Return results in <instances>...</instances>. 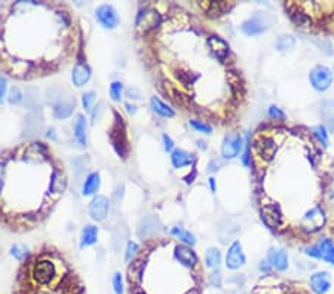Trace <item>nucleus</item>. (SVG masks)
<instances>
[{
	"label": "nucleus",
	"instance_id": "nucleus-11",
	"mask_svg": "<svg viewBox=\"0 0 334 294\" xmlns=\"http://www.w3.org/2000/svg\"><path fill=\"white\" fill-rule=\"evenodd\" d=\"M306 253L312 257H318V259H322L334 264V244L331 242V239H327V238L322 239L317 247L309 248Z\"/></svg>",
	"mask_w": 334,
	"mask_h": 294
},
{
	"label": "nucleus",
	"instance_id": "nucleus-32",
	"mask_svg": "<svg viewBox=\"0 0 334 294\" xmlns=\"http://www.w3.org/2000/svg\"><path fill=\"white\" fill-rule=\"evenodd\" d=\"M112 285H113V291L115 294H123L125 293V287H123V278L120 272H115L112 275Z\"/></svg>",
	"mask_w": 334,
	"mask_h": 294
},
{
	"label": "nucleus",
	"instance_id": "nucleus-23",
	"mask_svg": "<svg viewBox=\"0 0 334 294\" xmlns=\"http://www.w3.org/2000/svg\"><path fill=\"white\" fill-rule=\"evenodd\" d=\"M97 241H98V228L94 225H86L81 232V248L97 244Z\"/></svg>",
	"mask_w": 334,
	"mask_h": 294
},
{
	"label": "nucleus",
	"instance_id": "nucleus-37",
	"mask_svg": "<svg viewBox=\"0 0 334 294\" xmlns=\"http://www.w3.org/2000/svg\"><path fill=\"white\" fill-rule=\"evenodd\" d=\"M290 16H291V19H293L296 24H299V26H307V24L311 22L309 18L304 15V14H301V12H291Z\"/></svg>",
	"mask_w": 334,
	"mask_h": 294
},
{
	"label": "nucleus",
	"instance_id": "nucleus-27",
	"mask_svg": "<svg viewBox=\"0 0 334 294\" xmlns=\"http://www.w3.org/2000/svg\"><path fill=\"white\" fill-rule=\"evenodd\" d=\"M171 235L172 236H175V238H178L182 242H184L186 245H195L196 242V239H195V235L193 233H190V232H187V230H184V229L178 228V226H174V228H171Z\"/></svg>",
	"mask_w": 334,
	"mask_h": 294
},
{
	"label": "nucleus",
	"instance_id": "nucleus-30",
	"mask_svg": "<svg viewBox=\"0 0 334 294\" xmlns=\"http://www.w3.org/2000/svg\"><path fill=\"white\" fill-rule=\"evenodd\" d=\"M276 48L279 51H290V49L294 48V37L291 34H284V36H279L278 40H276Z\"/></svg>",
	"mask_w": 334,
	"mask_h": 294
},
{
	"label": "nucleus",
	"instance_id": "nucleus-43",
	"mask_svg": "<svg viewBox=\"0 0 334 294\" xmlns=\"http://www.w3.org/2000/svg\"><path fill=\"white\" fill-rule=\"evenodd\" d=\"M126 95L130 98H135L137 100V98H140V92L137 89H131L130 88V89H126Z\"/></svg>",
	"mask_w": 334,
	"mask_h": 294
},
{
	"label": "nucleus",
	"instance_id": "nucleus-26",
	"mask_svg": "<svg viewBox=\"0 0 334 294\" xmlns=\"http://www.w3.org/2000/svg\"><path fill=\"white\" fill-rule=\"evenodd\" d=\"M150 107L155 113H158L159 116H162V117H172L174 116V110L158 97L150 98Z\"/></svg>",
	"mask_w": 334,
	"mask_h": 294
},
{
	"label": "nucleus",
	"instance_id": "nucleus-5",
	"mask_svg": "<svg viewBox=\"0 0 334 294\" xmlns=\"http://www.w3.org/2000/svg\"><path fill=\"white\" fill-rule=\"evenodd\" d=\"M252 294H311L299 288L297 285L288 284H275V282H263L260 284Z\"/></svg>",
	"mask_w": 334,
	"mask_h": 294
},
{
	"label": "nucleus",
	"instance_id": "nucleus-45",
	"mask_svg": "<svg viewBox=\"0 0 334 294\" xmlns=\"http://www.w3.org/2000/svg\"><path fill=\"white\" fill-rule=\"evenodd\" d=\"M270 267H272V266H270L269 261H262V263H260V269H262L263 272H270Z\"/></svg>",
	"mask_w": 334,
	"mask_h": 294
},
{
	"label": "nucleus",
	"instance_id": "nucleus-21",
	"mask_svg": "<svg viewBox=\"0 0 334 294\" xmlns=\"http://www.w3.org/2000/svg\"><path fill=\"white\" fill-rule=\"evenodd\" d=\"M255 150L262 155V158L265 159H272L275 156V152H276V146L275 143L267 138V137H262L259 140H255Z\"/></svg>",
	"mask_w": 334,
	"mask_h": 294
},
{
	"label": "nucleus",
	"instance_id": "nucleus-36",
	"mask_svg": "<svg viewBox=\"0 0 334 294\" xmlns=\"http://www.w3.org/2000/svg\"><path fill=\"white\" fill-rule=\"evenodd\" d=\"M314 135L322 143V146H327V144H328V135H327L324 127H315V128H314Z\"/></svg>",
	"mask_w": 334,
	"mask_h": 294
},
{
	"label": "nucleus",
	"instance_id": "nucleus-13",
	"mask_svg": "<svg viewBox=\"0 0 334 294\" xmlns=\"http://www.w3.org/2000/svg\"><path fill=\"white\" fill-rule=\"evenodd\" d=\"M91 79V68L86 63H76L71 71V82L76 88H82Z\"/></svg>",
	"mask_w": 334,
	"mask_h": 294
},
{
	"label": "nucleus",
	"instance_id": "nucleus-7",
	"mask_svg": "<svg viewBox=\"0 0 334 294\" xmlns=\"http://www.w3.org/2000/svg\"><path fill=\"white\" fill-rule=\"evenodd\" d=\"M324 223H325V214L319 207H315L304 214V217L301 218L300 226L304 232H317L324 226Z\"/></svg>",
	"mask_w": 334,
	"mask_h": 294
},
{
	"label": "nucleus",
	"instance_id": "nucleus-6",
	"mask_svg": "<svg viewBox=\"0 0 334 294\" xmlns=\"http://www.w3.org/2000/svg\"><path fill=\"white\" fill-rule=\"evenodd\" d=\"M272 18L265 14V12H257L254 16H251L250 19H247L244 24H242V32L248 36H255V34H260L265 30H267L269 24H270Z\"/></svg>",
	"mask_w": 334,
	"mask_h": 294
},
{
	"label": "nucleus",
	"instance_id": "nucleus-29",
	"mask_svg": "<svg viewBox=\"0 0 334 294\" xmlns=\"http://www.w3.org/2000/svg\"><path fill=\"white\" fill-rule=\"evenodd\" d=\"M109 94L115 103H119L122 100V94H123V83L119 81L112 82V85L109 88Z\"/></svg>",
	"mask_w": 334,
	"mask_h": 294
},
{
	"label": "nucleus",
	"instance_id": "nucleus-10",
	"mask_svg": "<svg viewBox=\"0 0 334 294\" xmlns=\"http://www.w3.org/2000/svg\"><path fill=\"white\" fill-rule=\"evenodd\" d=\"M109 208H110V202L107 196H94V199L89 204V215L94 222H102L109 214Z\"/></svg>",
	"mask_w": 334,
	"mask_h": 294
},
{
	"label": "nucleus",
	"instance_id": "nucleus-15",
	"mask_svg": "<svg viewBox=\"0 0 334 294\" xmlns=\"http://www.w3.org/2000/svg\"><path fill=\"white\" fill-rule=\"evenodd\" d=\"M73 112H74V100H71V98H60L54 104V109H52L54 117H57L60 120L68 119L73 114Z\"/></svg>",
	"mask_w": 334,
	"mask_h": 294
},
{
	"label": "nucleus",
	"instance_id": "nucleus-34",
	"mask_svg": "<svg viewBox=\"0 0 334 294\" xmlns=\"http://www.w3.org/2000/svg\"><path fill=\"white\" fill-rule=\"evenodd\" d=\"M189 125H190L193 130H196L198 132H203V134H211V131H213L208 124H205V122H202V120H196V119L189 120Z\"/></svg>",
	"mask_w": 334,
	"mask_h": 294
},
{
	"label": "nucleus",
	"instance_id": "nucleus-40",
	"mask_svg": "<svg viewBox=\"0 0 334 294\" xmlns=\"http://www.w3.org/2000/svg\"><path fill=\"white\" fill-rule=\"evenodd\" d=\"M162 140H164V147H165V150H167V152H172V149H174V141H172V138H171L169 135H167V134H164Z\"/></svg>",
	"mask_w": 334,
	"mask_h": 294
},
{
	"label": "nucleus",
	"instance_id": "nucleus-44",
	"mask_svg": "<svg viewBox=\"0 0 334 294\" xmlns=\"http://www.w3.org/2000/svg\"><path fill=\"white\" fill-rule=\"evenodd\" d=\"M46 137L49 138V140H52V141H57V132H55V130L54 128H50V130H48V132H46Z\"/></svg>",
	"mask_w": 334,
	"mask_h": 294
},
{
	"label": "nucleus",
	"instance_id": "nucleus-31",
	"mask_svg": "<svg viewBox=\"0 0 334 294\" xmlns=\"http://www.w3.org/2000/svg\"><path fill=\"white\" fill-rule=\"evenodd\" d=\"M11 254L19 261H25V259H29L30 257V254H29V250L24 247V245H19L15 244L12 245V248H11Z\"/></svg>",
	"mask_w": 334,
	"mask_h": 294
},
{
	"label": "nucleus",
	"instance_id": "nucleus-19",
	"mask_svg": "<svg viewBox=\"0 0 334 294\" xmlns=\"http://www.w3.org/2000/svg\"><path fill=\"white\" fill-rule=\"evenodd\" d=\"M195 161H196L195 155L186 152L183 149H177L171 153V163L174 168H183V166L195 163Z\"/></svg>",
	"mask_w": 334,
	"mask_h": 294
},
{
	"label": "nucleus",
	"instance_id": "nucleus-3",
	"mask_svg": "<svg viewBox=\"0 0 334 294\" xmlns=\"http://www.w3.org/2000/svg\"><path fill=\"white\" fill-rule=\"evenodd\" d=\"M162 22V16L158 11L150 9V8H144L140 11V14L137 15V21H135V29L140 36H146L149 33L155 32Z\"/></svg>",
	"mask_w": 334,
	"mask_h": 294
},
{
	"label": "nucleus",
	"instance_id": "nucleus-46",
	"mask_svg": "<svg viewBox=\"0 0 334 294\" xmlns=\"http://www.w3.org/2000/svg\"><path fill=\"white\" fill-rule=\"evenodd\" d=\"M125 107H126V110H128L130 113L134 114L135 112H137V107H135L134 104H130V103H126V104H125Z\"/></svg>",
	"mask_w": 334,
	"mask_h": 294
},
{
	"label": "nucleus",
	"instance_id": "nucleus-39",
	"mask_svg": "<svg viewBox=\"0 0 334 294\" xmlns=\"http://www.w3.org/2000/svg\"><path fill=\"white\" fill-rule=\"evenodd\" d=\"M210 284H211L213 287H217V288L221 287V275H220V272L211 274V277H210Z\"/></svg>",
	"mask_w": 334,
	"mask_h": 294
},
{
	"label": "nucleus",
	"instance_id": "nucleus-25",
	"mask_svg": "<svg viewBox=\"0 0 334 294\" xmlns=\"http://www.w3.org/2000/svg\"><path fill=\"white\" fill-rule=\"evenodd\" d=\"M200 8L207 11V14L211 16L223 15L226 11L230 9V5L227 3H220V2H208V3H200Z\"/></svg>",
	"mask_w": 334,
	"mask_h": 294
},
{
	"label": "nucleus",
	"instance_id": "nucleus-2",
	"mask_svg": "<svg viewBox=\"0 0 334 294\" xmlns=\"http://www.w3.org/2000/svg\"><path fill=\"white\" fill-rule=\"evenodd\" d=\"M113 119L115 120L110 127L109 138H110V143L117 153V156L125 161V159H128L130 149H131L128 132H126V124H125V119L122 117V114L117 110H113Z\"/></svg>",
	"mask_w": 334,
	"mask_h": 294
},
{
	"label": "nucleus",
	"instance_id": "nucleus-8",
	"mask_svg": "<svg viewBox=\"0 0 334 294\" xmlns=\"http://www.w3.org/2000/svg\"><path fill=\"white\" fill-rule=\"evenodd\" d=\"M309 79L312 86L318 89V91H327L331 85L333 81V76L330 73V70L324 65H317L312 68L311 75H309Z\"/></svg>",
	"mask_w": 334,
	"mask_h": 294
},
{
	"label": "nucleus",
	"instance_id": "nucleus-9",
	"mask_svg": "<svg viewBox=\"0 0 334 294\" xmlns=\"http://www.w3.org/2000/svg\"><path fill=\"white\" fill-rule=\"evenodd\" d=\"M242 150V137L239 134H229L224 137L221 144V156L224 159H234Z\"/></svg>",
	"mask_w": 334,
	"mask_h": 294
},
{
	"label": "nucleus",
	"instance_id": "nucleus-18",
	"mask_svg": "<svg viewBox=\"0 0 334 294\" xmlns=\"http://www.w3.org/2000/svg\"><path fill=\"white\" fill-rule=\"evenodd\" d=\"M101 186V177L98 171H92L86 176V179L84 181V186H82V195L84 196H94L98 190H100Z\"/></svg>",
	"mask_w": 334,
	"mask_h": 294
},
{
	"label": "nucleus",
	"instance_id": "nucleus-35",
	"mask_svg": "<svg viewBox=\"0 0 334 294\" xmlns=\"http://www.w3.org/2000/svg\"><path fill=\"white\" fill-rule=\"evenodd\" d=\"M95 101V92L94 91H88L82 95V107L85 109V112H89L92 109V104Z\"/></svg>",
	"mask_w": 334,
	"mask_h": 294
},
{
	"label": "nucleus",
	"instance_id": "nucleus-16",
	"mask_svg": "<svg viewBox=\"0 0 334 294\" xmlns=\"http://www.w3.org/2000/svg\"><path fill=\"white\" fill-rule=\"evenodd\" d=\"M262 218L263 222L266 223L269 228H278L281 225V211H279V207L275 205V204H270V205H265L262 208Z\"/></svg>",
	"mask_w": 334,
	"mask_h": 294
},
{
	"label": "nucleus",
	"instance_id": "nucleus-41",
	"mask_svg": "<svg viewBox=\"0 0 334 294\" xmlns=\"http://www.w3.org/2000/svg\"><path fill=\"white\" fill-rule=\"evenodd\" d=\"M269 114L272 116V117H278V119H284V113L276 107V106H272V107H269Z\"/></svg>",
	"mask_w": 334,
	"mask_h": 294
},
{
	"label": "nucleus",
	"instance_id": "nucleus-22",
	"mask_svg": "<svg viewBox=\"0 0 334 294\" xmlns=\"http://www.w3.org/2000/svg\"><path fill=\"white\" fill-rule=\"evenodd\" d=\"M73 132H74V138L81 146H86L88 140H86V117L84 114H78L76 120L73 124Z\"/></svg>",
	"mask_w": 334,
	"mask_h": 294
},
{
	"label": "nucleus",
	"instance_id": "nucleus-1",
	"mask_svg": "<svg viewBox=\"0 0 334 294\" xmlns=\"http://www.w3.org/2000/svg\"><path fill=\"white\" fill-rule=\"evenodd\" d=\"M66 189L63 163L54 161L46 144L24 143L0 153V225L33 229L49 215Z\"/></svg>",
	"mask_w": 334,
	"mask_h": 294
},
{
	"label": "nucleus",
	"instance_id": "nucleus-38",
	"mask_svg": "<svg viewBox=\"0 0 334 294\" xmlns=\"http://www.w3.org/2000/svg\"><path fill=\"white\" fill-rule=\"evenodd\" d=\"M9 101H11L12 104H19V103L22 101V94H21V91L18 89L17 86L11 89V95H9Z\"/></svg>",
	"mask_w": 334,
	"mask_h": 294
},
{
	"label": "nucleus",
	"instance_id": "nucleus-4",
	"mask_svg": "<svg viewBox=\"0 0 334 294\" xmlns=\"http://www.w3.org/2000/svg\"><path fill=\"white\" fill-rule=\"evenodd\" d=\"M95 19L106 30H115L120 22V18H119V14L115 9V6L109 5V3L100 5L95 9Z\"/></svg>",
	"mask_w": 334,
	"mask_h": 294
},
{
	"label": "nucleus",
	"instance_id": "nucleus-42",
	"mask_svg": "<svg viewBox=\"0 0 334 294\" xmlns=\"http://www.w3.org/2000/svg\"><path fill=\"white\" fill-rule=\"evenodd\" d=\"M5 94H6V78L0 75V101L3 100Z\"/></svg>",
	"mask_w": 334,
	"mask_h": 294
},
{
	"label": "nucleus",
	"instance_id": "nucleus-50",
	"mask_svg": "<svg viewBox=\"0 0 334 294\" xmlns=\"http://www.w3.org/2000/svg\"><path fill=\"white\" fill-rule=\"evenodd\" d=\"M135 294H147V293H144V291H138V293H135Z\"/></svg>",
	"mask_w": 334,
	"mask_h": 294
},
{
	"label": "nucleus",
	"instance_id": "nucleus-24",
	"mask_svg": "<svg viewBox=\"0 0 334 294\" xmlns=\"http://www.w3.org/2000/svg\"><path fill=\"white\" fill-rule=\"evenodd\" d=\"M267 261L270 263V266L276 267L278 271H285L288 266V256L284 250H270L269 256H267Z\"/></svg>",
	"mask_w": 334,
	"mask_h": 294
},
{
	"label": "nucleus",
	"instance_id": "nucleus-12",
	"mask_svg": "<svg viewBox=\"0 0 334 294\" xmlns=\"http://www.w3.org/2000/svg\"><path fill=\"white\" fill-rule=\"evenodd\" d=\"M244 264H245V256H244L242 247L238 241H235L234 244L229 247V251L226 256V266L229 269H239Z\"/></svg>",
	"mask_w": 334,
	"mask_h": 294
},
{
	"label": "nucleus",
	"instance_id": "nucleus-33",
	"mask_svg": "<svg viewBox=\"0 0 334 294\" xmlns=\"http://www.w3.org/2000/svg\"><path fill=\"white\" fill-rule=\"evenodd\" d=\"M138 251H140V247L137 242H134V241H130L128 244H126V251H125V261L126 263H130V261H133L135 259V256L138 254Z\"/></svg>",
	"mask_w": 334,
	"mask_h": 294
},
{
	"label": "nucleus",
	"instance_id": "nucleus-14",
	"mask_svg": "<svg viewBox=\"0 0 334 294\" xmlns=\"http://www.w3.org/2000/svg\"><path fill=\"white\" fill-rule=\"evenodd\" d=\"M174 257L177 259V261H180L184 267H193L198 263V257L195 251H192V248H189L187 245H177L174 248Z\"/></svg>",
	"mask_w": 334,
	"mask_h": 294
},
{
	"label": "nucleus",
	"instance_id": "nucleus-28",
	"mask_svg": "<svg viewBox=\"0 0 334 294\" xmlns=\"http://www.w3.org/2000/svg\"><path fill=\"white\" fill-rule=\"evenodd\" d=\"M205 263H207V266L211 267V269H217L218 266H220V263H221V254H220V251H218L217 248H210V250L207 251V254H205Z\"/></svg>",
	"mask_w": 334,
	"mask_h": 294
},
{
	"label": "nucleus",
	"instance_id": "nucleus-49",
	"mask_svg": "<svg viewBox=\"0 0 334 294\" xmlns=\"http://www.w3.org/2000/svg\"><path fill=\"white\" fill-rule=\"evenodd\" d=\"M210 186H211L213 192H216V181H214V179H210Z\"/></svg>",
	"mask_w": 334,
	"mask_h": 294
},
{
	"label": "nucleus",
	"instance_id": "nucleus-48",
	"mask_svg": "<svg viewBox=\"0 0 334 294\" xmlns=\"http://www.w3.org/2000/svg\"><path fill=\"white\" fill-rule=\"evenodd\" d=\"M198 147H199L200 150H207V143L202 141V140H199V141H198Z\"/></svg>",
	"mask_w": 334,
	"mask_h": 294
},
{
	"label": "nucleus",
	"instance_id": "nucleus-47",
	"mask_svg": "<svg viewBox=\"0 0 334 294\" xmlns=\"http://www.w3.org/2000/svg\"><path fill=\"white\" fill-rule=\"evenodd\" d=\"M217 166H220V163L217 161H213V162L210 163V171H214V169H218Z\"/></svg>",
	"mask_w": 334,
	"mask_h": 294
},
{
	"label": "nucleus",
	"instance_id": "nucleus-17",
	"mask_svg": "<svg viewBox=\"0 0 334 294\" xmlns=\"http://www.w3.org/2000/svg\"><path fill=\"white\" fill-rule=\"evenodd\" d=\"M331 287L330 275L327 272H317L311 277V288L317 294H325Z\"/></svg>",
	"mask_w": 334,
	"mask_h": 294
},
{
	"label": "nucleus",
	"instance_id": "nucleus-20",
	"mask_svg": "<svg viewBox=\"0 0 334 294\" xmlns=\"http://www.w3.org/2000/svg\"><path fill=\"white\" fill-rule=\"evenodd\" d=\"M207 43H208V48L211 49V52L220 60H224L229 55V45L223 39H220L218 36L208 37Z\"/></svg>",
	"mask_w": 334,
	"mask_h": 294
}]
</instances>
